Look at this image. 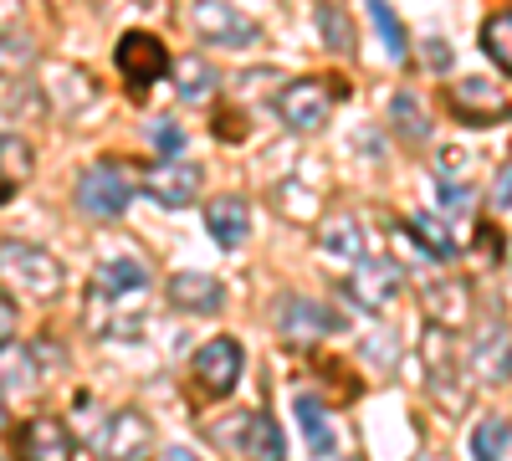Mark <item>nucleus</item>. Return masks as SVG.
Wrapping results in <instances>:
<instances>
[{
  "label": "nucleus",
  "instance_id": "nucleus-1",
  "mask_svg": "<svg viewBox=\"0 0 512 461\" xmlns=\"http://www.w3.org/2000/svg\"><path fill=\"white\" fill-rule=\"evenodd\" d=\"M210 436H216V446L231 461H287V441H282L272 415H256V410L231 415V421H221Z\"/></svg>",
  "mask_w": 512,
  "mask_h": 461
},
{
  "label": "nucleus",
  "instance_id": "nucleus-2",
  "mask_svg": "<svg viewBox=\"0 0 512 461\" xmlns=\"http://www.w3.org/2000/svg\"><path fill=\"white\" fill-rule=\"evenodd\" d=\"M128 200H134V175H128L118 159H98V164H88V170H82V180H77L82 216L118 221V216L128 211Z\"/></svg>",
  "mask_w": 512,
  "mask_h": 461
},
{
  "label": "nucleus",
  "instance_id": "nucleus-3",
  "mask_svg": "<svg viewBox=\"0 0 512 461\" xmlns=\"http://www.w3.org/2000/svg\"><path fill=\"white\" fill-rule=\"evenodd\" d=\"M190 26L200 31V41H210V47H221V52L256 47V36H262V26H256L246 11H236L231 0H195Z\"/></svg>",
  "mask_w": 512,
  "mask_h": 461
},
{
  "label": "nucleus",
  "instance_id": "nucleus-4",
  "mask_svg": "<svg viewBox=\"0 0 512 461\" xmlns=\"http://www.w3.org/2000/svg\"><path fill=\"white\" fill-rule=\"evenodd\" d=\"M113 67L123 72V82L134 93H149L164 72H175V62H169V52H164V41L149 36V31H128L118 41V52H113Z\"/></svg>",
  "mask_w": 512,
  "mask_h": 461
},
{
  "label": "nucleus",
  "instance_id": "nucleus-5",
  "mask_svg": "<svg viewBox=\"0 0 512 461\" xmlns=\"http://www.w3.org/2000/svg\"><path fill=\"white\" fill-rule=\"evenodd\" d=\"M333 113V93H328V82L318 77H297L287 82V88L277 93V118L287 123L292 134H318L323 123Z\"/></svg>",
  "mask_w": 512,
  "mask_h": 461
},
{
  "label": "nucleus",
  "instance_id": "nucleus-6",
  "mask_svg": "<svg viewBox=\"0 0 512 461\" xmlns=\"http://www.w3.org/2000/svg\"><path fill=\"white\" fill-rule=\"evenodd\" d=\"M451 113L461 123H472V129H492V123H507L512 118V98L502 88H492L487 77H461L451 82V93H446Z\"/></svg>",
  "mask_w": 512,
  "mask_h": 461
},
{
  "label": "nucleus",
  "instance_id": "nucleus-7",
  "mask_svg": "<svg viewBox=\"0 0 512 461\" xmlns=\"http://www.w3.org/2000/svg\"><path fill=\"white\" fill-rule=\"evenodd\" d=\"M344 298L369 318L390 313V303L400 298V267L395 262H369V257L354 262V272L344 277Z\"/></svg>",
  "mask_w": 512,
  "mask_h": 461
},
{
  "label": "nucleus",
  "instance_id": "nucleus-8",
  "mask_svg": "<svg viewBox=\"0 0 512 461\" xmlns=\"http://www.w3.org/2000/svg\"><path fill=\"white\" fill-rule=\"evenodd\" d=\"M241 369H246V354L236 339H210L195 359H190V374H195V385L205 395H231L236 380H241Z\"/></svg>",
  "mask_w": 512,
  "mask_h": 461
},
{
  "label": "nucleus",
  "instance_id": "nucleus-9",
  "mask_svg": "<svg viewBox=\"0 0 512 461\" xmlns=\"http://www.w3.org/2000/svg\"><path fill=\"white\" fill-rule=\"evenodd\" d=\"M425 374H431V395L446 410H461V354L451 349V328H425Z\"/></svg>",
  "mask_w": 512,
  "mask_h": 461
},
{
  "label": "nucleus",
  "instance_id": "nucleus-10",
  "mask_svg": "<svg viewBox=\"0 0 512 461\" xmlns=\"http://www.w3.org/2000/svg\"><path fill=\"white\" fill-rule=\"evenodd\" d=\"M6 272L21 277V287L36 292V298H57L62 292V262L52 257V251H41V246L6 241Z\"/></svg>",
  "mask_w": 512,
  "mask_h": 461
},
{
  "label": "nucleus",
  "instance_id": "nucleus-11",
  "mask_svg": "<svg viewBox=\"0 0 512 461\" xmlns=\"http://www.w3.org/2000/svg\"><path fill=\"white\" fill-rule=\"evenodd\" d=\"M200 164H190V159H159V164H149L144 170V190L159 200V205H169V211H185V205L200 195Z\"/></svg>",
  "mask_w": 512,
  "mask_h": 461
},
{
  "label": "nucleus",
  "instance_id": "nucleus-12",
  "mask_svg": "<svg viewBox=\"0 0 512 461\" xmlns=\"http://www.w3.org/2000/svg\"><path fill=\"white\" fill-rule=\"evenodd\" d=\"M466 369H472L482 385H507L512 380V333L502 323L477 328L472 333V354H466Z\"/></svg>",
  "mask_w": 512,
  "mask_h": 461
},
{
  "label": "nucleus",
  "instance_id": "nucleus-13",
  "mask_svg": "<svg viewBox=\"0 0 512 461\" xmlns=\"http://www.w3.org/2000/svg\"><path fill=\"white\" fill-rule=\"evenodd\" d=\"M149 421L139 410H113L108 421L98 426V456L103 461H139L149 451Z\"/></svg>",
  "mask_w": 512,
  "mask_h": 461
},
{
  "label": "nucleus",
  "instance_id": "nucleus-14",
  "mask_svg": "<svg viewBox=\"0 0 512 461\" xmlns=\"http://www.w3.org/2000/svg\"><path fill=\"white\" fill-rule=\"evenodd\" d=\"M47 98H52V108H62L72 123H88L93 108L103 103L98 82L82 72V67H52V72H47Z\"/></svg>",
  "mask_w": 512,
  "mask_h": 461
},
{
  "label": "nucleus",
  "instance_id": "nucleus-15",
  "mask_svg": "<svg viewBox=\"0 0 512 461\" xmlns=\"http://www.w3.org/2000/svg\"><path fill=\"white\" fill-rule=\"evenodd\" d=\"M338 328V318L323 308V303H313V298H282L277 303V333L287 344H318V339H328V333Z\"/></svg>",
  "mask_w": 512,
  "mask_h": 461
},
{
  "label": "nucleus",
  "instance_id": "nucleus-16",
  "mask_svg": "<svg viewBox=\"0 0 512 461\" xmlns=\"http://www.w3.org/2000/svg\"><path fill=\"white\" fill-rule=\"evenodd\" d=\"M16 456L21 461H72L77 446L67 436L62 421H52V415H36V421H26L16 431Z\"/></svg>",
  "mask_w": 512,
  "mask_h": 461
},
{
  "label": "nucleus",
  "instance_id": "nucleus-17",
  "mask_svg": "<svg viewBox=\"0 0 512 461\" xmlns=\"http://www.w3.org/2000/svg\"><path fill=\"white\" fill-rule=\"evenodd\" d=\"M164 292H169V303H175L180 313H190V318H216L221 303H226V287L210 272H175Z\"/></svg>",
  "mask_w": 512,
  "mask_h": 461
},
{
  "label": "nucleus",
  "instance_id": "nucleus-18",
  "mask_svg": "<svg viewBox=\"0 0 512 461\" xmlns=\"http://www.w3.org/2000/svg\"><path fill=\"white\" fill-rule=\"evenodd\" d=\"M205 231H210V241H216V246L236 251V246L246 241V231H251L246 200H241V195H216V200L205 205Z\"/></svg>",
  "mask_w": 512,
  "mask_h": 461
},
{
  "label": "nucleus",
  "instance_id": "nucleus-19",
  "mask_svg": "<svg viewBox=\"0 0 512 461\" xmlns=\"http://www.w3.org/2000/svg\"><path fill=\"white\" fill-rule=\"evenodd\" d=\"M425 313H431L436 328H461L466 318H472V292H466V282H436L431 292H425Z\"/></svg>",
  "mask_w": 512,
  "mask_h": 461
},
{
  "label": "nucleus",
  "instance_id": "nucleus-20",
  "mask_svg": "<svg viewBox=\"0 0 512 461\" xmlns=\"http://www.w3.org/2000/svg\"><path fill=\"white\" fill-rule=\"evenodd\" d=\"M134 292H149V272L139 262H103L93 277V298L113 303V298H134Z\"/></svg>",
  "mask_w": 512,
  "mask_h": 461
},
{
  "label": "nucleus",
  "instance_id": "nucleus-21",
  "mask_svg": "<svg viewBox=\"0 0 512 461\" xmlns=\"http://www.w3.org/2000/svg\"><path fill=\"white\" fill-rule=\"evenodd\" d=\"M292 410H297V426H303V441H308V451L313 456H333V421H328V410H323V400L318 395H297L292 400Z\"/></svg>",
  "mask_w": 512,
  "mask_h": 461
},
{
  "label": "nucleus",
  "instance_id": "nucleus-22",
  "mask_svg": "<svg viewBox=\"0 0 512 461\" xmlns=\"http://www.w3.org/2000/svg\"><path fill=\"white\" fill-rule=\"evenodd\" d=\"M318 246L328 257H344V262H364V231L354 216H328L318 226Z\"/></svg>",
  "mask_w": 512,
  "mask_h": 461
},
{
  "label": "nucleus",
  "instance_id": "nucleus-23",
  "mask_svg": "<svg viewBox=\"0 0 512 461\" xmlns=\"http://www.w3.org/2000/svg\"><path fill=\"white\" fill-rule=\"evenodd\" d=\"M512 446V421L507 415H482L472 431V461H502Z\"/></svg>",
  "mask_w": 512,
  "mask_h": 461
},
{
  "label": "nucleus",
  "instance_id": "nucleus-24",
  "mask_svg": "<svg viewBox=\"0 0 512 461\" xmlns=\"http://www.w3.org/2000/svg\"><path fill=\"white\" fill-rule=\"evenodd\" d=\"M405 226H410V236L420 241L425 257H436V262H451V257H456V246H461V241L446 236V221H441V216H425V211H420V216H410Z\"/></svg>",
  "mask_w": 512,
  "mask_h": 461
},
{
  "label": "nucleus",
  "instance_id": "nucleus-25",
  "mask_svg": "<svg viewBox=\"0 0 512 461\" xmlns=\"http://www.w3.org/2000/svg\"><path fill=\"white\" fill-rule=\"evenodd\" d=\"M31 175V144L26 139H16V134H6V139H0V185H6V190H0V195H16L21 190V180Z\"/></svg>",
  "mask_w": 512,
  "mask_h": 461
},
{
  "label": "nucleus",
  "instance_id": "nucleus-26",
  "mask_svg": "<svg viewBox=\"0 0 512 461\" xmlns=\"http://www.w3.org/2000/svg\"><path fill=\"white\" fill-rule=\"evenodd\" d=\"M482 52H487L502 72H512V11L487 16V26H482Z\"/></svg>",
  "mask_w": 512,
  "mask_h": 461
},
{
  "label": "nucleus",
  "instance_id": "nucleus-27",
  "mask_svg": "<svg viewBox=\"0 0 512 461\" xmlns=\"http://www.w3.org/2000/svg\"><path fill=\"white\" fill-rule=\"evenodd\" d=\"M175 88H180L185 103H200V98H210V88H216V72H210L200 57H185V62H175Z\"/></svg>",
  "mask_w": 512,
  "mask_h": 461
},
{
  "label": "nucleus",
  "instance_id": "nucleus-28",
  "mask_svg": "<svg viewBox=\"0 0 512 461\" xmlns=\"http://www.w3.org/2000/svg\"><path fill=\"white\" fill-rule=\"evenodd\" d=\"M369 16H374V26H379V41H384V52H390L395 62H405V52H410V41H405V26H400V16L384 6V0H369Z\"/></svg>",
  "mask_w": 512,
  "mask_h": 461
},
{
  "label": "nucleus",
  "instance_id": "nucleus-29",
  "mask_svg": "<svg viewBox=\"0 0 512 461\" xmlns=\"http://www.w3.org/2000/svg\"><path fill=\"white\" fill-rule=\"evenodd\" d=\"M318 26H323V47L328 52H338V57L354 52V26H349V16L338 11V6H328V0H323V6H318Z\"/></svg>",
  "mask_w": 512,
  "mask_h": 461
},
{
  "label": "nucleus",
  "instance_id": "nucleus-30",
  "mask_svg": "<svg viewBox=\"0 0 512 461\" xmlns=\"http://www.w3.org/2000/svg\"><path fill=\"white\" fill-rule=\"evenodd\" d=\"M390 118H395V129H400L410 144H420L425 134H431V123H425V113H420L415 93H395V98H390Z\"/></svg>",
  "mask_w": 512,
  "mask_h": 461
},
{
  "label": "nucleus",
  "instance_id": "nucleus-31",
  "mask_svg": "<svg viewBox=\"0 0 512 461\" xmlns=\"http://www.w3.org/2000/svg\"><path fill=\"white\" fill-rule=\"evenodd\" d=\"M436 200L446 205V211H456V216L472 211V190H466L461 180H441V175H436Z\"/></svg>",
  "mask_w": 512,
  "mask_h": 461
},
{
  "label": "nucleus",
  "instance_id": "nucleus-32",
  "mask_svg": "<svg viewBox=\"0 0 512 461\" xmlns=\"http://www.w3.org/2000/svg\"><path fill=\"white\" fill-rule=\"evenodd\" d=\"M436 170H441V180H461V175H472V159H466L456 144H446V149L436 154Z\"/></svg>",
  "mask_w": 512,
  "mask_h": 461
},
{
  "label": "nucleus",
  "instance_id": "nucleus-33",
  "mask_svg": "<svg viewBox=\"0 0 512 461\" xmlns=\"http://www.w3.org/2000/svg\"><path fill=\"white\" fill-rule=\"evenodd\" d=\"M154 144H159L164 159H185V154H180V149H185V134L175 129V123H154Z\"/></svg>",
  "mask_w": 512,
  "mask_h": 461
},
{
  "label": "nucleus",
  "instance_id": "nucleus-34",
  "mask_svg": "<svg viewBox=\"0 0 512 461\" xmlns=\"http://www.w3.org/2000/svg\"><path fill=\"white\" fill-rule=\"evenodd\" d=\"M492 205H497V211H512V164H507V170L497 175V185H492Z\"/></svg>",
  "mask_w": 512,
  "mask_h": 461
},
{
  "label": "nucleus",
  "instance_id": "nucleus-35",
  "mask_svg": "<svg viewBox=\"0 0 512 461\" xmlns=\"http://www.w3.org/2000/svg\"><path fill=\"white\" fill-rule=\"evenodd\" d=\"M0 333H6V344H16V303L0 298Z\"/></svg>",
  "mask_w": 512,
  "mask_h": 461
},
{
  "label": "nucleus",
  "instance_id": "nucleus-36",
  "mask_svg": "<svg viewBox=\"0 0 512 461\" xmlns=\"http://www.w3.org/2000/svg\"><path fill=\"white\" fill-rule=\"evenodd\" d=\"M446 57H451V52H446V41H431V47H425V62H436V72L446 67Z\"/></svg>",
  "mask_w": 512,
  "mask_h": 461
},
{
  "label": "nucleus",
  "instance_id": "nucleus-37",
  "mask_svg": "<svg viewBox=\"0 0 512 461\" xmlns=\"http://www.w3.org/2000/svg\"><path fill=\"white\" fill-rule=\"evenodd\" d=\"M159 461H200V456H195V451H185V446H164V451H159Z\"/></svg>",
  "mask_w": 512,
  "mask_h": 461
},
{
  "label": "nucleus",
  "instance_id": "nucleus-38",
  "mask_svg": "<svg viewBox=\"0 0 512 461\" xmlns=\"http://www.w3.org/2000/svg\"><path fill=\"white\" fill-rule=\"evenodd\" d=\"M420 461H451V456H420Z\"/></svg>",
  "mask_w": 512,
  "mask_h": 461
}]
</instances>
